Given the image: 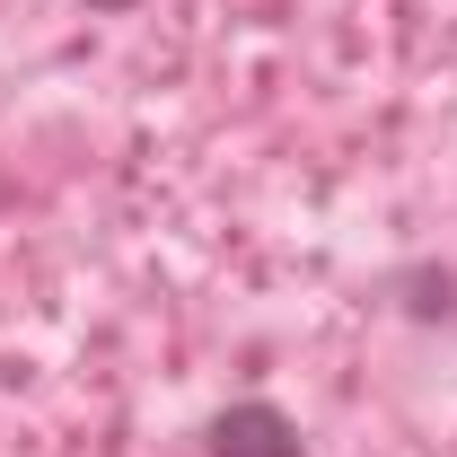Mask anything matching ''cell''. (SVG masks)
I'll return each instance as SVG.
<instances>
[{
	"label": "cell",
	"instance_id": "cell-1",
	"mask_svg": "<svg viewBox=\"0 0 457 457\" xmlns=\"http://www.w3.org/2000/svg\"><path fill=\"white\" fill-rule=\"evenodd\" d=\"M212 457H308V449H299V422H290L282 404L246 396V404H228L220 422H212Z\"/></svg>",
	"mask_w": 457,
	"mask_h": 457
},
{
	"label": "cell",
	"instance_id": "cell-2",
	"mask_svg": "<svg viewBox=\"0 0 457 457\" xmlns=\"http://www.w3.org/2000/svg\"><path fill=\"white\" fill-rule=\"evenodd\" d=\"M88 9H132V0H88Z\"/></svg>",
	"mask_w": 457,
	"mask_h": 457
},
{
	"label": "cell",
	"instance_id": "cell-3",
	"mask_svg": "<svg viewBox=\"0 0 457 457\" xmlns=\"http://www.w3.org/2000/svg\"><path fill=\"white\" fill-rule=\"evenodd\" d=\"M0 203H9V185H0Z\"/></svg>",
	"mask_w": 457,
	"mask_h": 457
}]
</instances>
